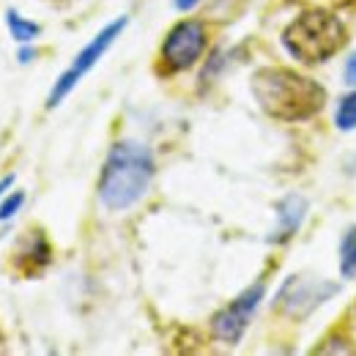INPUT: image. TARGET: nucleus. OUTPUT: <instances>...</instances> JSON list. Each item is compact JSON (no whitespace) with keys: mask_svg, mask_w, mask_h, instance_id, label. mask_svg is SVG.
<instances>
[{"mask_svg":"<svg viewBox=\"0 0 356 356\" xmlns=\"http://www.w3.org/2000/svg\"><path fill=\"white\" fill-rule=\"evenodd\" d=\"M11 184H14V176H6L3 181H0V197H3V192H6Z\"/></svg>","mask_w":356,"mask_h":356,"instance_id":"17","label":"nucleus"},{"mask_svg":"<svg viewBox=\"0 0 356 356\" xmlns=\"http://www.w3.org/2000/svg\"><path fill=\"white\" fill-rule=\"evenodd\" d=\"M346 83L356 88V55H351L348 63H346Z\"/></svg>","mask_w":356,"mask_h":356,"instance_id":"14","label":"nucleus"},{"mask_svg":"<svg viewBox=\"0 0 356 356\" xmlns=\"http://www.w3.org/2000/svg\"><path fill=\"white\" fill-rule=\"evenodd\" d=\"M206 49V25L197 19H184L168 33L162 44V60L168 72H184L200 60Z\"/></svg>","mask_w":356,"mask_h":356,"instance_id":"5","label":"nucleus"},{"mask_svg":"<svg viewBox=\"0 0 356 356\" xmlns=\"http://www.w3.org/2000/svg\"><path fill=\"white\" fill-rule=\"evenodd\" d=\"M52 261V247H49V241H47L44 236L36 230V233H31L22 244H19V250H17V258H14V264L17 268L22 271V274H36V271H42Z\"/></svg>","mask_w":356,"mask_h":356,"instance_id":"9","label":"nucleus"},{"mask_svg":"<svg viewBox=\"0 0 356 356\" xmlns=\"http://www.w3.org/2000/svg\"><path fill=\"white\" fill-rule=\"evenodd\" d=\"M252 96L271 118L305 121L323 107L326 90L299 72L266 66L252 77Z\"/></svg>","mask_w":356,"mask_h":356,"instance_id":"2","label":"nucleus"},{"mask_svg":"<svg viewBox=\"0 0 356 356\" xmlns=\"http://www.w3.org/2000/svg\"><path fill=\"white\" fill-rule=\"evenodd\" d=\"M36 58V49H31V47H22L19 49V63H28V60H33Z\"/></svg>","mask_w":356,"mask_h":356,"instance_id":"15","label":"nucleus"},{"mask_svg":"<svg viewBox=\"0 0 356 356\" xmlns=\"http://www.w3.org/2000/svg\"><path fill=\"white\" fill-rule=\"evenodd\" d=\"M334 124L337 129L348 132V129H356V90L348 93L340 104H337V115H334Z\"/></svg>","mask_w":356,"mask_h":356,"instance_id":"12","label":"nucleus"},{"mask_svg":"<svg viewBox=\"0 0 356 356\" xmlns=\"http://www.w3.org/2000/svg\"><path fill=\"white\" fill-rule=\"evenodd\" d=\"M22 203H25V192H11L6 200H0V222L11 220L22 209Z\"/></svg>","mask_w":356,"mask_h":356,"instance_id":"13","label":"nucleus"},{"mask_svg":"<svg viewBox=\"0 0 356 356\" xmlns=\"http://www.w3.org/2000/svg\"><path fill=\"white\" fill-rule=\"evenodd\" d=\"M197 3H200V0H176V8L178 11H192Z\"/></svg>","mask_w":356,"mask_h":356,"instance_id":"16","label":"nucleus"},{"mask_svg":"<svg viewBox=\"0 0 356 356\" xmlns=\"http://www.w3.org/2000/svg\"><path fill=\"white\" fill-rule=\"evenodd\" d=\"M282 44L302 63H321L346 44V28L329 11H307L285 28Z\"/></svg>","mask_w":356,"mask_h":356,"instance_id":"3","label":"nucleus"},{"mask_svg":"<svg viewBox=\"0 0 356 356\" xmlns=\"http://www.w3.org/2000/svg\"><path fill=\"white\" fill-rule=\"evenodd\" d=\"M156 165L151 148L134 140H121L110 148L102 176H99V200L107 211H127L140 203L154 181Z\"/></svg>","mask_w":356,"mask_h":356,"instance_id":"1","label":"nucleus"},{"mask_svg":"<svg viewBox=\"0 0 356 356\" xmlns=\"http://www.w3.org/2000/svg\"><path fill=\"white\" fill-rule=\"evenodd\" d=\"M340 271L343 277H356V227H348V233L340 241Z\"/></svg>","mask_w":356,"mask_h":356,"instance_id":"11","label":"nucleus"},{"mask_svg":"<svg viewBox=\"0 0 356 356\" xmlns=\"http://www.w3.org/2000/svg\"><path fill=\"white\" fill-rule=\"evenodd\" d=\"M6 25H8L11 39H17L19 44H28V42H33L42 33V25L39 22H31V19L19 17V11H14V8L6 11Z\"/></svg>","mask_w":356,"mask_h":356,"instance_id":"10","label":"nucleus"},{"mask_svg":"<svg viewBox=\"0 0 356 356\" xmlns=\"http://www.w3.org/2000/svg\"><path fill=\"white\" fill-rule=\"evenodd\" d=\"M305 214H307V200H305V197H299V195L282 197V200L277 203V227H274V233L268 236V241H271V244H285V241H291V238L299 233L302 222H305Z\"/></svg>","mask_w":356,"mask_h":356,"instance_id":"8","label":"nucleus"},{"mask_svg":"<svg viewBox=\"0 0 356 356\" xmlns=\"http://www.w3.org/2000/svg\"><path fill=\"white\" fill-rule=\"evenodd\" d=\"M264 291H266V285H264V282H255V285L247 288L238 299H233L225 310L217 312L214 321H211L214 337L227 343V346H236V343L244 337V332H247L252 315L258 310V305H261V299H264Z\"/></svg>","mask_w":356,"mask_h":356,"instance_id":"6","label":"nucleus"},{"mask_svg":"<svg viewBox=\"0 0 356 356\" xmlns=\"http://www.w3.org/2000/svg\"><path fill=\"white\" fill-rule=\"evenodd\" d=\"M337 293V285L334 282H321V280H307V277H291L285 280V285L280 288V307L291 315H310L318 305H323L329 296Z\"/></svg>","mask_w":356,"mask_h":356,"instance_id":"7","label":"nucleus"},{"mask_svg":"<svg viewBox=\"0 0 356 356\" xmlns=\"http://www.w3.org/2000/svg\"><path fill=\"white\" fill-rule=\"evenodd\" d=\"M127 17H121V19H115V22H110L104 31H99L93 39H90L88 44L83 47L80 52H77V58L72 60V66L58 77V83L52 86V90H49V96H47V107H58L72 90H74V86L88 74L90 69L99 63V58L113 47V42L121 36V31L127 28Z\"/></svg>","mask_w":356,"mask_h":356,"instance_id":"4","label":"nucleus"}]
</instances>
